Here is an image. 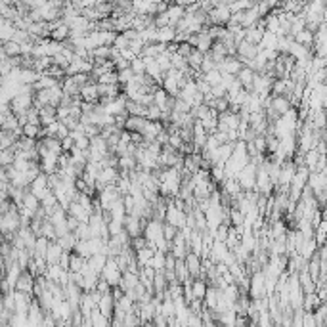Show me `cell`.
Masks as SVG:
<instances>
[{
  "label": "cell",
  "mask_w": 327,
  "mask_h": 327,
  "mask_svg": "<svg viewBox=\"0 0 327 327\" xmlns=\"http://www.w3.org/2000/svg\"><path fill=\"white\" fill-rule=\"evenodd\" d=\"M16 289L22 291V293H31V289H33V278L29 274H23L22 278L18 280V284H16Z\"/></svg>",
  "instance_id": "1"
},
{
  "label": "cell",
  "mask_w": 327,
  "mask_h": 327,
  "mask_svg": "<svg viewBox=\"0 0 327 327\" xmlns=\"http://www.w3.org/2000/svg\"><path fill=\"white\" fill-rule=\"evenodd\" d=\"M192 291H194V298H196V300H201V298H205V296H207L208 289L205 287L203 282H196L194 287H192Z\"/></svg>",
  "instance_id": "2"
},
{
  "label": "cell",
  "mask_w": 327,
  "mask_h": 327,
  "mask_svg": "<svg viewBox=\"0 0 327 327\" xmlns=\"http://www.w3.org/2000/svg\"><path fill=\"white\" fill-rule=\"evenodd\" d=\"M186 266H188V270H190L192 274L199 272V268H201V266H199V260H197V254H190V256H188V260H186Z\"/></svg>",
  "instance_id": "3"
},
{
  "label": "cell",
  "mask_w": 327,
  "mask_h": 327,
  "mask_svg": "<svg viewBox=\"0 0 327 327\" xmlns=\"http://www.w3.org/2000/svg\"><path fill=\"white\" fill-rule=\"evenodd\" d=\"M23 132H25V138H34L38 134V124H33V122H25L23 126Z\"/></svg>",
  "instance_id": "4"
},
{
  "label": "cell",
  "mask_w": 327,
  "mask_h": 327,
  "mask_svg": "<svg viewBox=\"0 0 327 327\" xmlns=\"http://www.w3.org/2000/svg\"><path fill=\"white\" fill-rule=\"evenodd\" d=\"M294 38H296V42L298 44H302L304 46V42H312V38H314V34L310 33V31H300L298 34H294Z\"/></svg>",
  "instance_id": "5"
},
{
  "label": "cell",
  "mask_w": 327,
  "mask_h": 327,
  "mask_svg": "<svg viewBox=\"0 0 327 327\" xmlns=\"http://www.w3.org/2000/svg\"><path fill=\"white\" fill-rule=\"evenodd\" d=\"M326 306H327V302H326Z\"/></svg>",
  "instance_id": "6"
}]
</instances>
